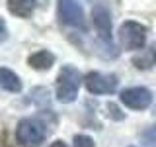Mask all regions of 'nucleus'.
<instances>
[{
    "label": "nucleus",
    "mask_w": 156,
    "mask_h": 147,
    "mask_svg": "<svg viewBox=\"0 0 156 147\" xmlns=\"http://www.w3.org/2000/svg\"><path fill=\"white\" fill-rule=\"evenodd\" d=\"M49 147H66V143H65V141H61V139H57V141H53Z\"/></svg>",
    "instance_id": "14"
},
{
    "label": "nucleus",
    "mask_w": 156,
    "mask_h": 147,
    "mask_svg": "<svg viewBox=\"0 0 156 147\" xmlns=\"http://www.w3.org/2000/svg\"><path fill=\"white\" fill-rule=\"evenodd\" d=\"M0 88L6 92H20L22 90V81L14 71L0 67Z\"/></svg>",
    "instance_id": "9"
},
{
    "label": "nucleus",
    "mask_w": 156,
    "mask_h": 147,
    "mask_svg": "<svg viewBox=\"0 0 156 147\" xmlns=\"http://www.w3.org/2000/svg\"><path fill=\"white\" fill-rule=\"evenodd\" d=\"M58 18L62 24L86 29V18L78 0H58Z\"/></svg>",
    "instance_id": "5"
},
{
    "label": "nucleus",
    "mask_w": 156,
    "mask_h": 147,
    "mask_svg": "<svg viewBox=\"0 0 156 147\" xmlns=\"http://www.w3.org/2000/svg\"><path fill=\"white\" fill-rule=\"evenodd\" d=\"M131 147H135V145H131Z\"/></svg>",
    "instance_id": "17"
},
{
    "label": "nucleus",
    "mask_w": 156,
    "mask_h": 147,
    "mask_svg": "<svg viewBox=\"0 0 156 147\" xmlns=\"http://www.w3.org/2000/svg\"><path fill=\"white\" fill-rule=\"evenodd\" d=\"M133 63L139 69H150L156 63V57H154V51L150 49V51H146L144 55H136L135 59H133Z\"/></svg>",
    "instance_id": "11"
},
{
    "label": "nucleus",
    "mask_w": 156,
    "mask_h": 147,
    "mask_svg": "<svg viewBox=\"0 0 156 147\" xmlns=\"http://www.w3.org/2000/svg\"><path fill=\"white\" fill-rule=\"evenodd\" d=\"M72 147H96L94 139L86 134H76L74 139H72Z\"/></svg>",
    "instance_id": "13"
},
{
    "label": "nucleus",
    "mask_w": 156,
    "mask_h": 147,
    "mask_svg": "<svg viewBox=\"0 0 156 147\" xmlns=\"http://www.w3.org/2000/svg\"><path fill=\"white\" fill-rule=\"evenodd\" d=\"M55 63V55L47 49H41V51H35L27 57V65L31 69H37V71H47V69L53 67Z\"/></svg>",
    "instance_id": "8"
},
{
    "label": "nucleus",
    "mask_w": 156,
    "mask_h": 147,
    "mask_svg": "<svg viewBox=\"0 0 156 147\" xmlns=\"http://www.w3.org/2000/svg\"><path fill=\"white\" fill-rule=\"evenodd\" d=\"M119 98H121V102H123L127 108H131V110H146V108L152 104V100H154L152 92H150L148 88H144V86L125 88Z\"/></svg>",
    "instance_id": "6"
},
{
    "label": "nucleus",
    "mask_w": 156,
    "mask_h": 147,
    "mask_svg": "<svg viewBox=\"0 0 156 147\" xmlns=\"http://www.w3.org/2000/svg\"><path fill=\"white\" fill-rule=\"evenodd\" d=\"M82 82H84L86 90L92 92V94H113L117 90V85H119L117 77L105 75V73H98V71L86 73Z\"/></svg>",
    "instance_id": "4"
},
{
    "label": "nucleus",
    "mask_w": 156,
    "mask_h": 147,
    "mask_svg": "<svg viewBox=\"0 0 156 147\" xmlns=\"http://www.w3.org/2000/svg\"><path fill=\"white\" fill-rule=\"evenodd\" d=\"M152 51H154V57H156V45H154V49H152Z\"/></svg>",
    "instance_id": "16"
},
{
    "label": "nucleus",
    "mask_w": 156,
    "mask_h": 147,
    "mask_svg": "<svg viewBox=\"0 0 156 147\" xmlns=\"http://www.w3.org/2000/svg\"><path fill=\"white\" fill-rule=\"evenodd\" d=\"M140 145L143 147H156V122L148 130H144L140 134Z\"/></svg>",
    "instance_id": "12"
},
{
    "label": "nucleus",
    "mask_w": 156,
    "mask_h": 147,
    "mask_svg": "<svg viewBox=\"0 0 156 147\" xmlns=\"http://www.w3.org/2000/svg\"><path fill=\"white\" fill-rule=\"evenodd\" d=\"M4 36H6V26H4V22L0 20V39H2Z\"/></svg>",
    "instance_id": "15"
},
{
    "label": "nucleus",
    "mask_w": 156,
    "mask_h": 147,
    "mask_svg": "<svg viewBox=\"0 0 156 147\" xmlns=\"http://www.w3.org/2000/svg\"><path fill=\"white\" fill-rule=\"evenodd\" d=\"M92 18H94V26H96L98 37H100L104 43L109 45L111 43V18H109L107 8L101 6V4L94 6V10H92Z\"/></svg>",
    "instance_id": "7"
},
{
    "label": "nucleus",
    "mask_w": 156,
    "mask_h": 147,
    "mask_svg": "<svg viewBox=\"0 0 156 147\" xmlns=\"http://www.w3.org/2000/svg\"><path fill=\"white\" fill-rule=\"evenodd\" d=\"M82 85V75L76 67L72 65H65L58 71L57 77V88H55V94L57 100L62 102V104H70V102L76 100L78 96V88Z\"/></svg>",
    "instance_id": "1"
},
{
    "label": "nucleus",
    "mask_w": 156,
    "mask_h": 147,
    "mask_svg": "<svg viewBox=\"0 0 156 147\" xmlns=\"http://www.w3.org/2000/svg\"><path fill=\"white\" fill-rule=\"evenodd\" d=\"M16 137L22 147H37L45 139V126L35 118H23L18 124Z\"/></svg>",
    "instance_id": "2"
},
{
    "label": "nucleus",
    "mask_w": 156,
    "mask_h": 147,
    "mask_svg": "<svg viewBox=\"0 0 156 147\" xmlns=\"http://www.w3.org/2000/svg\"><path fill=\"white\" fill-rule=\"evenodd\" d=\"M119 41L121 45L129 51H136V49H143L146 43V28L143 24L135 22V20H127L119 26Z\"/></svg>",
    "instance_id": "3"
},
{
    "label": "nucleus",
    "mask_w": 156,
    "mask_h": 147,
    "mask_svg": "<svg viewBox=\"0 0 156 147\" xmlns=\"http://www.w3.org/2000/svg\"><path fill=\"white\" fill-rule=\"evenodd\" d=\"M8 10L18 18H29L35 10V0H6Z\"/></svg>",
    "instance_id": "10"
}]
</instances>
